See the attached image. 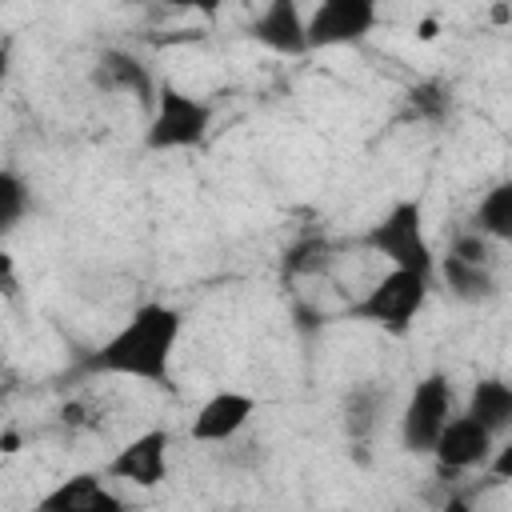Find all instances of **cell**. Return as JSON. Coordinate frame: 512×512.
I'll return each mask as SVG.
<instances>
[{
  "mask_svg": "<svg viewBox=\"0 0 512 512\" xmlns=\"http://www.w3.org/2000/svg\"><path fill=\"white\" fill-rule=\"evenodd\" d=\"M492 244L496 240H488L484 232H476V228H464V232H456L452 236V256H460V260H472V264H492Z\"/></svg>",
  "mask_w": 512,
  "mask_h": 512,
  "instance_id": "cell-20",
  "label": "cell"
},
{
  "mask_svg": "<svg viewBox=\"0 0 512 512\" xmlns=\"http://www.w3.org/2000/svg\"><path fill=\"white\" fill-rule=\"evenodd\" d=\"M464 416H472L476 424H484L496 440L512 432V384L500 380V376H484L472 384L468 392V404H464Z\"/></svg>",
  "mask_w": 512,
  "mask_h": 512,
  "instance_id": "cell-14",
  "label": "cell"
},
{
  "mask_svg": "<svg viewBox=\"0 0 512 512\" xmlns=\"http://www.w3.org/2000/svg\"><path fill=\"white\" fill-rule=\"evenodd\" d=\"M124 4H152V0H124Z\"/></svg>",
  "mask_w": 512,
  "mask_h": 512,
  "instance_id": "cell-26",
  "label": "cell"
},
{
  "mask_svg": "<svg viewBox=\"0 0 512 512\" xmlns=\"http://www.w3.org/2000/svg\"><path fill=\"white\" fill-rule=\"evenodd\" d=\"M20 388H24V376H20V372H16L8 360H0V408H4V404H8V400L20 392Z\"/></svg>",
  "mask_w": 512,
  "mask_h": 512,
  "instance_id": "cell-23",
  "label": "cell"
},
{
  "mask_svg": "<svg viewBox=\"0 0 512 512\" xmlns=\"http://www.w3.org/2000/svg\"><path fill=\"white\" fill-rule=\"evenodd\" d=\"M428 296H432V276H420V272H408V268H388L368 292L348 300L344 320L380 328L384 336L400 340V336L412 332V324L424 312Z\"/></svg>",
  "mask_w": 512,
  "mask_h": 512,
  "instance_id": "cell-2",
  "label": "cell"
},
{
  "mask_svg": "<svg viewBox=\"0 0 512 512\" xmlns=\"http://www.w3.org/2000/svg\"><path fill=\"white\" fill-rule=\"evenodd\" d=\"M40 512H120L124 500L108 488L104 472H76L40 496Z\"/></svg>",
  "mask_w": 512,
  "mask_h": 512,
  "instance_id": "cell-11",
  "label": "cell"
},
{
  "mask_svg": "<svg viewBox=\"0 0 512 512\" xmlns=\"http://www.w3.org/2000/svg\"><path fill=\"white\" fill-rule=\"evenodd\" d=\"M208 132H212V104L176 88L172 80H160L156 100L148 108L144 148L148 152H184V148H200L208 140Z\"/></svg>",
  "mask_w": 512,
  "mask_h": 512,
  "instance_id": "cell-4",
  "label": "cell"
},
{
  "mask_svg": "<svg viewBox=\"0 0 512 512\" xmlns=\"http://www.w3.org/2000/svg\"><path fill=\"white\" fill-rule=\"evenodd\" d=\"M184 332V312L172 304H140L100 348H92L80 360V372L92 376H128L144 384H168L172 380V356Z\"/></svg>",
  "mask_w": 512,
  "mask_h": 512,
  "instance_id": "cell-1",
  "label": "cell"
},
{
  "mask_svg": "<svg viewBox=\"0 0 512 512\" xmlns=\"http://www.w3.org/2000/svg\"><path fill=\"white\" fill-rule=\"evenodd\" d=\"M252 416H256V396H248L240 388H220L196 408L188 436L196 444H228L232 436H240L248 428Z\"/></svg>",
  "mask_w": 512,
  "mask_h": 512,
  "instance_id": "cell-9",
  "label": "cell"
},
{
  "mask_svg": "<svg viewBox=\"0 0 512 512\" xmlns=\"http://www.w3.org/2000/svg\"><path fill=\"white\" fill-rule=\"evenodd\" d=\"M380 20V0H316L304 16L308 52L316 48H344L372 36Z\"/></svg>",
  "mask_w": 512,
  "mask_h": 512,
  "instance_id": "cell-6",
  "label": "cell"
},
{
  "mask_svg": "<svg viewBox=\"0 0 512 512\" xmlns=\"http://www.w3.org/2000/svg\"><path fill=\"white\" fill-rule=\"evenodd\" d=\"M168 456H172L168 428H148L132 436L124 448H116V456L104 464V476L132 488H160L168 480Z\"/></svg>",
  "mask_w": 512,
  "mask_h": 512,
  "instance_id": "cell-8",
  "label": "cell"
},
{
  "mask_svg": "<svg viewBox=\"0 0 512 512\" xmlns=\"http://www.w3.org/2000/svg\"><path fill=\"white\" fill-rule=\"evenodd\" d=\"M492 448H496V436L484 428V424H476L472 416H448V424L440 428V436H436V444H432V460H436V472L444 476V480H460L464 472H476V468H484L488 464V456H492Z\"/></svg>",
  "mask_w": 512,
  "mask_h": 512,
  "instance_id": "cell-7",
  "label": "cell"
},
{
  "mask_svg": "<svg viewBox=\"0 0 512 512\" xmlns=\"http://www.w3.org/2000/svg\"><path fill=\"white\" fill-rule=\"evenodd\" d=\"M8 68H12V44H8V40H0V84L8 80Z\"/></svg>",
  "mask_w": 512,
  "mask_h": 512,
  "instance_id": "cell-25",
  "label": "cell"
},
{
  "mask_svg": "<svg viewBox=\"0 0 512 512\" xmlns=\"http://www.w3.org/2000/svg\"><path fill=\"white\" fill-rule=\"evenodd\" d=\"M248 36L264 44L276 56H304L308 36H304V8L300 0H264L260 12L248 24Z\"/></svg>",
  "mask_w": 512,
  "mask_h": 512,
  "instance_id": "cell-10",
  "label": "cell"
},
{
  "mask_svg": "<svg viewBox=\"0 0 512 512\" xmlns=\"http://www.w3.org/2000/svg\"><path fill=\"white\" fill-rule=\"evenodd\" d=\"M384 408H388V388H380V384H356L344 396L340 416H344V432H348V440L356 448H364L372 440V432L380 428Z\"/></svg>",
  "mask_w": 512,
  "mask_h": 512,
  "instance_id": "cell-15",
  "label": "cell"
},
{
  "mask_svg": "<svg viewBox=\"0 0 512 512\" xmlns=\"http://www.w3.org/2000/svg\"><path fill=\"white\" fill-rule=\"evenodd\" d=\"M456 408V392H452V380L444 372H428L412 384L404 408H400V448L412 452V456H428L440 428L448 424Z\"/></svg>",
  "mask_w": 512,
  "mask_h": 512,
  "instance_id": "cell-5",
  "label": "cell"
},
{
  "mask_svg": "<svg viewBox=\"0 0 512 512\" xmlns=\"http://www.w3.org/2000/svg\"><path fill=\"white\" fill-rule=\"evenodd\" d=\"M0 292L16 296V276H12V256L8 252H0Z\"/></svg>",
  "mask_w": 512,
  "mask_h": 512,
  "instance_id": "cell-24",
  "label": "cell"
},
{
  "mask_svg": "<svg viewBox=\"0 0 512 512\" xmlns=\"http://www.w3.org/2000/svg\"><path fill=\"white\" fill-rule=\"evenodd\" d=\"M472 228L484 232L496 244H508L512 240V180H500V184H492L480 196V204L472 212Z\"/></svg>",
  "mask_w": 512,
  "mask_h": 512,
  "instance_id": "cell-16",
  "label": "cell"
},
{
  "mask_svg": "<svg viewBox=\"0 0 512 512\" xmlns=\"http://www.w3.org/2000/svg\"><path fill=\"white\" fill-rule=\"evenodd\" d=\"M92 84H96L100 92H128V96H136L144 108H152V100H156V80H152L148 64H144L140 56L124 52V48H104V52L96 56Z\"/></svg>",
  "mask_w": 512,
  "mask_h": 512,
  "instance_id": "cell-12",
  "label": "cell"
},
{
  "mask_svg": "<svg viewBox=\"0 0 512 512\" xmlns=\"http://www.w3.org/2000/svg\"><path fill=\"white\" fill-rule=\"evenodd\" d=\"M436 276L464 304H488L500 292V280H496L492 264H472V260H460L452 252L448 256H436Z\"/></svg>",
  "mask_w": 512,
  "mask_h": 512,
  "instance_id": "cell-13",
  "label": "cell"
},
{
  "mask_svg": "<svg viewBox=\"0 0 512 512\" xmlns=\"http://www.w3.org/2000/svg\"><path fill=\"white\" fill-rule=\"evenodd\" d=\"M60 420H64L68 428H96V424H100V408H96L92 400H72V404L60 408Z\"/></svg>",
  "mask_w": 512,
  "mask_h": 512,
  "instance_id": "cell-21",
  "label": "cell"
},
{
  "mask_svg": "<svg viewBox=\"0 0 512 512\" xmlns=\"http://www.w3.org/2000/svg\"><path fill=\"white\" fill-rule=\"evenodd\" d=\"M360 244L372 256L388 260L392 268H408V272H420V276H432L436 280V248L428 240L420 196L396 200L376 224H368V232L360 236Z\"/></svg>",
  "mask_w": 512,
  "mask_h": 512,
  "instance_id": "cell-3",
  "label": "cell"
},
{
  "mask_svg": "<svg viewBox=\"0 0 512 512\" xmlns=\"http://www.w3.org/2000/svg\"><path fill=\"white\" fill-rule=\"evenodd\" d=\"M164 4H168V8H180V12H196V16H204V20H216L228 0H164Z\"/></svg>",
  "mask_w": 512,
  "mask_h": 512,
  "instance_id": "cell-22",
  "label": "cell"
},
{
  "mask_svg": "<svg viewBox=\"0 0 512 512\" xmlns=\"http://www.w3.org/2000/svg\"><path fill=\"white\" fill-rule=\"evenodd\" d=\"M332 244L324 236H300L292 248H284V276H316L328 272Z\"/></svg>",
  "mask_w": 512,
  "mask_h": 512,
  "instance_id": "cell-18",
  "label": "cell"
},
{
  "mask_svg": "<svg viewBox=\"0 0 512 512\" xmlns=\"http://www.w3.org/2000/svg\"><path fill=\"white\" fill-rule=\"evenodd\" d=\"M452 112V84L448 80H416L408 92H404V116L408 120H428V124H440L448 120Z\"/></svg>",
  "mask_w": 512,
  "mask_h": 512,
  "instance_id": "cell-17",
  "label": "cell"
},
{
  "mask_svg": "<svg viewBox=\"0 0 512 512\" xmlns=\"http://www.w3.org/2000/svg\"><path fill=\"white\" fill-rule=\"evenodd\" d=\"M32 208V192L24 184V176H16L12 168H0V236H8Z\"/></svg>",
  "mask_w": 512,
  "mask_h": 512,
  "instance_id": "cell-19",
  "label": "cell"
}]
</instances>
